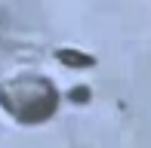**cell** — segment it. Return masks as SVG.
I'll list each match as a JSON object with an SVG mask.
<instances>
[{
	"label": "cell",
	"mask_w": 151,
	"mask_h": 148,
	"mask_svg": "<svg viewBox=\"0 0 151 148\" xmlns=\"http://www.w3.org/2000/svg\"><path fill=\"white\" fill-rule=\"evenodd\" d=\"M3 105L16 114L25 124H40L43 117H50L52 108H56V90H52L46 80L37 77H25L9 83L3 93H0Z\"/></svg>",
	"instance_id": "cell-1"
},
{
	"label": "cell",
	"mask_w": 151,
	"mask_h": 148,
	"mask_svg": "<svg viewBox=\"0 0 151 148\" xmlns=\"http://www.w3.org/2000/svg\"><path fill=\"white\" fill-rule=\"evenodd\" d=\"M59 62H65V65H80V68H86V65H93V59H90V56H77V52L62 50V52H59Z\"/></svg>",
	"instance_id": "cell-2"
},
{
	"label": "cell",
	"mask_w": 151,
	"mask_h": 148,
	"mask_svg": "<svg viewBox=\"0 0 151 148\" xmlns=\"http://www.w3.org/2000/svg\"><path fill=\"white\" fill-rule=\"evenodd\" d=\"M90 99V90L86 86H77V90H71V102H86Z\"/></svg>",
	"instance_id": "cell-3"
}]
</instances>
